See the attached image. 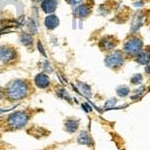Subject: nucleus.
<instances>
[{
	"label": "nucleus",
	"mask_w": 150,
	"mask_h": 150,
	"mask_svg": "<svg viewBox=\"0 0 150 150\" xmlns=\"http://www.w3.org/2000/svg\"><path fill=\"white\" fill-rule=\"evenodd\" d=\"M28 87L24 81L15 80L11 82L7 88V95L9 98L14 99V100H19L22 99L27 95Z\"/></svg>",
	"instance_id": "f257e3e1"
},
{
	"label": "nucleus",
	"mask_w": 150,
	"mask_h": 150,
	"mask_svg": "<svg viewBox=\"0 0 150 150\" xmlns=\"http://www.w3.org/2000/svg\"><path fill=\"white\" fill-rule=\"evenodd\" d=\"M142 40L140 38L133 37L129 39L124 45V51L127 55L130 56H136L138 53L142 50Z\"/></svg>",
	"instance_id": "f03ea898"
},
{
	"label": "nucleus",
	"mask_w": 150,
	"mask_h": 150,
	"mask_svg": "<svg viewBox=\"0 0 150 150\" xmlns=\"http://www.w3.org/2000/svg\"><path fill=\"white\" fill-rule=\"evenodd\" d=\"M8 121L10 123V126L12 128H21L27 123L28 117L25 113L18 112L12 114L10 117L8 118Z\"/></svg>",
	"instance_id": "7ed1b4c3"
},
{
	"label": "nucleus",
	"mask_w": 150,
	"mask_h": 150,
	"mask_svg": "<svg viewBox=\"0 0 150 150\" xmlns=\"http://www.w3.org/2000/svg\"><path fill=\"white\" fill-rule=\"evenodd\" d=\"M105 61L108 66L112 67V68H115V67H119L123 64V62H124V57H123V54L121 52L115 51V52L111 53L110 55H108Z\"/></svg>",
	"instance_id": "20e7f679"
},
{
	"label": "nucleus",
	"mask_w": 150,
	"mask_h": 150,
	"mask_svg": "<svg viewBox=\"0 0 150 150\" xmlns=\"http://www.w3.org/2000/svg\"><path fill=\"white\" fill-rule=\"evenodd\" d=\"M137 62L140 64H148L150 62V50L146 49L140 51L137 54Z\"/></svg>",
	"instance_id": "39448f33"
},
{
	"label": "nucleus",
	"mask_w": 150,
	"mask_h": 150,
	"mask_svg": "<svg viewBox=\"0 0 150 150\" xmlns=\"http://www.w3.org/2000/svg\"><path fill=\"white\" fill-rule=\"evenodd\" d=\"M35 83L36 85L40 88H46L47 86H49V83H50V80L49 78L44 74H39L36 76L35 78Z\"/></svg>",
	"instance_id": "423d86ee"
},
{
	"label": "nucleus",
	"mask_w": 150,
	"mask_h": 150,
	"mask_svg": "<svg viewBox=\"0 0 150 150\" xmlns=\"http://www.w3.org/2000/svg\"><path fill=\"white\" fill-rule=\"evenodd\" d=\"M56 6H57V2L55 0H44V2L42 3L43 10L46 12L54 11Z\"/></svg>",
	"instance_id": "0eeeda50"
},
{
	"label": "nucleus",
	"mask_w": 150,
	"mask_h": 150,
	"mask_svg": "<svg viewBox=\"0 0 150 150\" xmlns=\"http://www.w3.org/2000/svg\"><path fill=\"white\" fill-rule=\"evenodd\" d=\"M77 11H78V14H77L78 17H86L91 12V7L88 6V4H81L77 8Z\"/></svg>",
	"instance_id": "6e6552de"
},
{
	"label": "nucleus",
	"mask_w": 150,
	"mask_h": 150,
	"mask_svg": "<svg viewBox=\"0 0 150 150\" xmlns=\"http://www.w3.org/2000/svg\"><path fill=\"white\" fill-rule=\"evenodd\" d=\"M101 42L103 43V45H101V47H102V49H105V50L113 49V47L116 45L115 40H113L112 37H106L105 39L102 40Z\"/></svg>",
	"instance_id": "1a4fd4ad"
},
{
	"label": "nucleus",
	"mask_w": 150,
	"mask_h": 150,
	"mask_svg": "<svg viewBox=\"0 0 150 150\" xmlns=\"http://www.w3.org/2000/svg\"><path fill=\"white\" fill-rule=\"evenodd\" d=\"M78 142L80 144H86L88 145L89 143H92V140H91L90 136L87 132H82L78 138Z\"/></svg>",
	"instance_id": "9d476101"
},
{
	"label": "nucleus",
	"mask_w": 150,
	"mask_h": 150,
	"mask_svg": "<svg viewBox=\"0 0 150 150\" xmlns=\"http://www.w3.org/2000/svg\"><path fill=\"white\" fill-rule=\"evenodd\" d=\"M77 127H78V121H76V120H68L66 123V129L67 131L69 132H74L75 130H77Z\"/></svg>",
	"instance_id": "9b49d317"
},
{
	"label": "nucleus",
	"mask_w": 150,
	"mask_h": 150,
	"mask_svg": "<svg viewBox=\"0 0 150 150\" xmlns=\"http://www.w3.org/2000/svg\"><path fill=\"white\" fill-rule=\"evenodd\" d=\"M58 23V19L56 18V16L51 15V16H48L46 18V26L49 28H54L55 26H57Z\"/></svg>",
	"instance_id": "f8f14e48"
},
{
	"label": "nucleus",
	"mask_w": 150,
	"mask_h": 150,
	"mask_svg": "<svg viewBox=\"0 0 150 150\" xmlns=\"http://www.w3.org/2000/svg\"><path fill=\"white\" fill-rule=\"evenodd\" d=\"M128 92H129V89H128L127 87H125V86L119 87V88L117 89L118 95H120L121 97H125V96L128 94Z\"/></svg>",
	"instance_id": "ddd939ff"
},
{
	"label": "nucleus",
	"mask_w": 150,
	"mask_h": 150,
	"mask_svg": "<svg viewBox=\"0 0 150 150\" xmlns=\"http://www.w3.org/2000/svg\"><path fill=\"white\" fill-rule=\"evenodd\" d=\"M141 80H142V76L140 74H137V75H135L134 77L132 78V83H134V84H138V83H140L141 82Z\"/></svg>",
	"instance_id": "4468645a"
},
{
	"label": "nucleus",
	"mask_w": 150,
	"mask_h": 150,
	"mask_svg": "<svg viewBox=\"0 0 150 150\" xmlns=\"http://www.w3.org/2000/svg\"><path fill=\"white\" fill-rule=\"evenodd\" d=\"M67 2H69L70 4H77L79 3V2H81L82 0H66Z\"/></svg>",
	"instance_id": "2eb2a0df"
}]
</instances>
